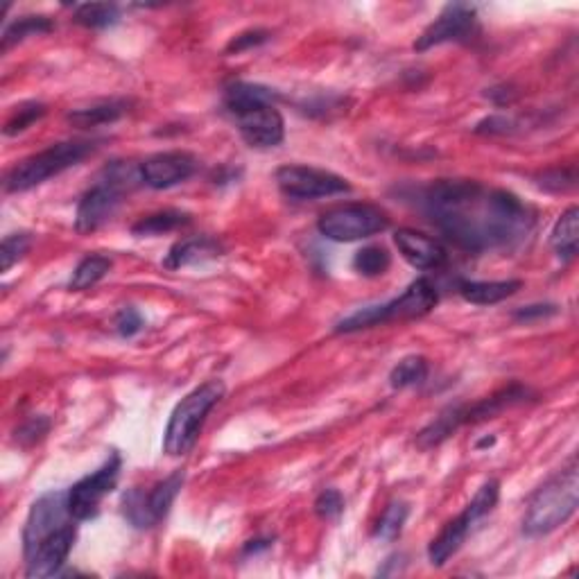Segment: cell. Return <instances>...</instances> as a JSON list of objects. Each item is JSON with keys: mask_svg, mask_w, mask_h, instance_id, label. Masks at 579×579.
Listing matches in <instances>:
<instances>
[{"mask_svg": "<svg viewBox=\"0 0 579 579\" xmlns=\"http://www.w3.org/2000/svg\"><path fill=\"white\" fill-rule=\"evenodd\" d=\"M32 247V236L30 233H12V236H5L3 247H0V258H3V272H10L12 267L25 258V254L30 252Z\"/></svg>", "mask_w": 579, "mask_h": 579, "instance_id": "obj_32", "label": "cell"}, {"mask_svg": "<svg viewBox=\"0 0 579 579\" xmlns=\"http://www.w3.org/2000/svg\"><path fill=\"white\" fill-rule=\"evenodd\" d=\"M186 482L184 471L170 473L166 480H161L150 491L132 489L123 498V514L129 523L138 530H150L159 525L168 516L172 503H175L181 487Z\"/></svg>", "mask_w": 579, "mask_h": 579, "instance_id": "obj_10", "label": "cell"}, {"mask_svg": "<svg viewBox=\"0 0 579 579\" xmlns=\"http://www.w3.org/2000/svg\"><path fill=\"white\" fill-rule=\"evenodd\" d=\"M475 25H478V12H475V7L464 3L446 5L442 14L414 41V50H417V53H426V50L442 46V43L471 39Z\"/></svg>", "mask_w": 579, "mask_h": 579, "instance_id": "obj_14", "label": "cell"}, {"mask_svg": "<svg viewBox=\"0 0 579 579\" xmlns=\"http://www.w3.org/2000/svg\"><path fill=\"white\" fill-rule=\"evenodd\" d=\"M114 326H116V333L120 337H134L136 333L143 331V315L138 313L134 306H125L118 310V315L114 319Z\"/></svg>", "mask_w": 579, "mask_h": 579, "instance_id": "obj_36", "label": "cell"}, {"mask_svg": "<svg viewBox=\"0 0 579 579\" xmlns=\"http://www.w3.org/2000/svg\"><path fill=\"white\" fill-rule=\"evenodd\" d=\"M514 127H516L514 118H509V116H489V118L480 120V123L475 125V134H489V136L512 134Z\"/></svg>", "mask_w": 579, "mask_h": 579, "instance_id": "obj_38", "label": "cell"}, {"mask_svg": "<svg viewBox=\"0 0 579 579\" xmlns=\"http://www.w3.org/2000/svg\"><path fill=\"white\" fill-rule=\"evenodd\" d=\"M222 254V243L211 236L184 238L170 247L168 256L163 258V267H166V270H181V267L211 261V258H218Z\"/></svg>", "mask_w": 579, "mask_h": 579, "instance_id": "obj_18", "label": "cell"}, {"mask_svg": "<svg viewBox=\"0 0 579 579\" xmlns=\"http://www.w3.org/2000/svg\"><path fill=\"white\" fill-rule=\"evenodd\" d=\"M95 150H98V145L93 141H64L50 145V148L16 163L7 172L3 181L5 193H25L34 186H41L43 181L62 175L64 170L80 166Z\"/></svg>", "mask_w": 579, "mask_h": 579, "instance_id": "obj_6", "label": "cell"}, {"mask_svg": "<svg viewBox=\"0 0 579 579\" xmlns=\"http://www.w3.org/2000/svg\"><path fill=\"white\" fill-rule=\"evenodd\" d=\"M197 159L190 152L184 150H172V152H159L152 154L150 159H145L138 166V175L145 186L154 190H166L177 184H184L186 179L195 175Z\"/></svg>", "mask_w": 579, "mask_h": 579, "instance_id": "obj_15", "label": "cell"}, {"mask_svg": "<svg viewBox=\"0 0 579 579\" xmlns=\"http://www.w3.org/2000/svg\"><path fill=\"white\" fill-rule=\"evenodd\" d=\"M392 265V254L387 252L385 247L380 245H369L362 247L360 252L353 256V270L360 276H367V279H374V276L385 274Z\"/></svg>", "mask_w": 579, "mask_h": 579, "instance_id": "obj_29", "label": "cell"}, {"mask_svg": "<svg viewBox=\"0 0 579 579\" xmlns=\"http://www.w3.org/2000/svg\"><path fill=\"white\" fill-rule=\"evenodd\" d=\"M111 258L107 256H100V254H93V256H86L82 258L77 267L73 270L71 276V283H68V288L80 292V290H89L93 288L95 283H100L111 270Z\"/></svg>", "mask_w": 579, "mask_h": 579, "instance_id": "obj_27", "label": "cell"}, {"mask_svg": "<svg viewBox=\"0 0 579 579\" xmlns=\"http://www.w3.org/2000/svg\"><path fill=\"white\" fill-rule=\"evenodd\" d=\"M46 111L48 109H46V105H43V102H25V105L16 107L12 118L7 120L5 127H3L5 136H16V134L25 132V129L32 127L34 123H37V120L46 116Z\"/></svg>", "mask_w": 579, "mask_h": 579, "instance_id": "obj_31", "label": "cell"}, {"mask_svg": "<svg viewBox=\"0 0 579 579\" xmlns=\"http://www.w3.org/2000/svg\"><path fill=\"white\" fill-rule=\"evenodd\" d=\"M267 39H270V32H267V30H247L243 34H238V37H233L229 41V46L224 48V53H227V55L245 53V50L263 46Z\"/></svg>", "mask_w": 579, "mask_h": 579, "instance_id": "obj_37", "label": "cell"}, {"mask_svg": "<svg viewBox=\"0 0 579 579\" xmlns=\"http://www.w3.org/2000/svg\"><path fill=\"white\" fill-rule=\"evenodd\" d=\"M410 516V507L408 503H403V500H394L385 507L383 516L378 518V525H376V539L380 541H394L399 539V534L403 532V525L408 521Z\"/></svg>", "mask_w": 579, "mask_h": 579, "instance_id": "obj_30", "label": "cell"}, {"mask_svg": "<svg viewBox=\"0 0 579 579\" xmlns=\"http://www.w3.org/2000/svg\"><path fill=\"white\" fill-rule=\"evenodd\" d=\"M394 245L399 254L417 270H439L448 261L446 247L437 238L426 236L417 229H399L394 233Z\"/></svg>", "mask_w": 579, "mask_h": 579, "instance_id": "obj_17", "label": "cell"}, {"mask_svg": "<svg viewBox=\"0 0 579 579\" xmlns=\"http://www.w3.org/2000/svg\"><path fill=\"white\" fill-rule=\"evenodd\" d=\"M55 30V21L48 16H21L12 21L3 32V50H10L16 43L25 41L28 37H39Z\"/></svg>", "mask_w": 579, "mask_h": 579, "instance_id": "obj_26", "label": "cell"}, {"mask_svg": "<svg viewBox=\"0 0 579 579\" xmlns=\"http://www.w3.org/2000/svg\"><path fill=\"white\" fill-rule=\"evenodd\" d=\"M71 518L68 491H48V494L34 500L23 527V557L28 559L50 534H55L66 523H71Z\"/></svg>", "mask_w": 579, "mask_h": 579, "instance_id": "obj_12", "label": "cell"}, {"mask_svg": "<svg viewBox=\"0 0 579 579\" xmlns=\"http://www.w3.org/2000/svg\"><path fill=\"white\" fill-rule=\"evenodd\" d=\"M73 21L89 30H105L120 21V7L114 3H84L77 5Z\"/></svg>", "mask_w": 579, "mask_h": 579, "instance_id": "obj_25", "label": "cell"}, {"mask_svg": "<svg viewBox=\"0 0 579 579\" xmlns=\"http://www.w3.org/2000/svg\"><path fill=\"white\" fill-rule=\"evenodd\" d=\"M141 179L138 170L134 172L125 163H111L105 170V177L98 179L77 202L75 211V231L77 233H93L102 224L111 220V215L118 211L120 202L127 188H132L134 179Z\"/></svg>", "mask_w": 579, "mask_h": 579, "instance_id": "obj_7", "label": "cell"}, {"mask_svg": "<svg viewBox=\"0 0 579 579\" xmlns=\"http://www.w3.org/2000/svg\"><path fill=\"white\" fill-rule=\"evenodd\" d=\"M579 505V469L570 460L548 482L534 491L523 516V534L530 539L546 537L557 527L566 525Z\"/></svg>", "mask_w": 579, "mask_h": 579, "instance_id": "obj_3", "label": "cell"}, {"mask_svg": "<svg viewBox=\"0 0 579 579\" xmlns=\"http://www.w3.org/2000/svg\"><path fill=\"white\" fill-rule=\"evenodd\" d=\"M498 498H500V482L487 480L485 485L478 489V494L473 496L471 503L466 505L464 512L457 518H453V521H448L442 527V532L430 541V546H428L430 564L435 568L446 566V561L453 555H457L460 548L464 546V541L471 534L473 525L482 521L487 514L494 512V507L498 505Z\"/></svg>", "mask_w": 579, "mask_h": 579, "instance_id": "obj_8", "label": "cell"}, {"mask_svg": "<svg viewBox=\"0 0 579 579\" xmlns=\"http://www.w3.org/2000/svg\"><path fill=\"white\" fill-rule=\"evenodd\" d=\"M539 186L550 190V193H568L577 186L575 168H555L539 175Z\"/></svg>", "mask_w": 579, "mask_h": 579, "instance_id": "obj_33", "label": "cell"}, {"mask_svg": "<svg viewBox=\"0 0 579 579\" xmlns=\"http://www.w3.org/2000/svg\"><path fill=\"white\" fill-rule=\"evenodd\" d=\"M494 444H496V437L491 435V437L480 439V442H475V448H489V446H494Z\"/></svg>", "mask_w": 579, "mask_h": 579, "instance_id": "obj_42", "label": "cell"}, {"mask_svg": "<svg viewBox=\"0 0 579 579\" xmlns=\"http://www.w3.org/2000/svg\"><path fill=\"white\" fill-rule=\"evenodd\" d=\"M428 371H430V367H428L426 358L408 356L392 369L390 385L394 387V390H408V387H417L421 383H426Z\"/></svg>", "mask_w": 579, "mask_h": 579, "instance_id": "obj_28", "label": "cell"}, {"mask_svg": "<svg viewBox=\"0 0 579 579\" xmlns=\"http://www.w3.org/2000/svg\"><path fill=\"white\" fill-rule=\"evenodd\" d=\"M550 243L555 247L557 256L564 263H570L577 256V243H579V209L570 206L561 218L555 222L550 233Z\"/></svg>", "mask_w": 579, "mask_h": 579, "instance_id": "obj_23", "label": "cell"}, {"mask_svg": "<svg viewBox=\"0 0 579 579\" xmlns=\"http://www.w3.org/2000/svg\"><path fill=\"white\" fill-rule=\"evenodd\" d=\"M276 98V91L252 82H233L224 89V107L236 118L240 136L252 148L270 150L283 143L285 123L274 105Z\"/></svg>", "mask_w": 579, "mask_h": 579, "instance_id": "obj_2", "label": "cell"}, {"mask_svg": "<svg viewBox=\"0 0 579 579\" xmlns=\"http://www.w3.org/2000/svg\"><path fill=\"white\" fill-rule=\"evenodd\" d=\"M120 466H123V457L118 451H111L107 462L98 471L86 475L68 489V509H71L75 521H89V518L98 516L102 500L118 485Z\"/></svg>", "mask_w": 579, "mask_h": 579, "instance_id": "obj_11", "label": "cell"}, {"mask_svg": "<svg viewBox=\"0 0 579 579\" xmlns=\"http://www.w3.org/2000/svg\"><path fill=\"white\" fill-rule=\"evenodd\" d=\"M224 394H227V387L222 380H206L193 392H188L170 414L166 432H163V453L179 457L193 451L202 435L206 417L224 399Z\"/></svg>", "mask_w": 579, "mask_h": 579, "instance_id": "obj_4", "label": "cell"}, {"mask_svg": "<svg viewBox=\"0 0 579 579\" xmlns=\"http://www.w3.org/2000/svg\"><path fill=\"white\" fill-rule=\"evenodd\" d=\"M272 541H274V539H254V541H247L245 548H243V555H245V557H252V555H258V552H263V550H270V548H272Z\"/></svg>", "mask_w": 579, "mask_h": 579, "instance_id": "obj_41", "label": "cell"}, {"mask_svg": "<svg viewBox=\"0 0 579 579\" xmlns=\"http://www.w3.org/2000/svg\"><path fill=\"white\" fill-rule=\"evenodd\" d=\"M190 224V213L186 211H177V209H168V211H159V213H152V215H145V218L138 220L132 233L138 238H145V236H161V233H168V231H177L181 227H186Z\"/></svg>", "mask_w": 579, "mask_h": 579, "instance_id": "obj_24", "label": "cell"}, {"mask_svg": "<svg viewBox=\"0 0 579 579\" xmlns=\"http://www.w3.org/2000/svg\"><path fill=\"white\" fill-rule=\"evenodd\" d=\"M527 396H530V390L523 385H509L503 387V390H498L496 394L487 396V399H482L473 405H466L464 410V417L466 423H480V421H487V419H494L498 417L500 412H505L507 408H514L518 403H525Z\"/></svg>", "mask_w": 579, "mask_h": 579, "instance_id": "obj_19", "label": "cell"}, {"mask_svg": "<svg viewBox=\"0 0 579 579\" xmlns=\"http://www.w3.org/2000/svg\"><path fill=\"white\" fill-rule=\"evenodd\" d=\"M559 308L555 304H532V306H523L514 310V319L516 322H534V319H543L550 315H557Z\"/></svg>", "mask_w": 579, "mask_h": 579, "instance_id": "obj_39", "label": "cell"}, {"mask_svg": "<svg viewBox=\"0 0 579 579\" xmlns=\"http://www.w3.org/2000/svg\"><path fill=\"white\" fill-rule=\"evenodd\" d=\"M421 209L446 240L466 252L509 247L534 227V213L514 193L473 179H439L421 193Z\"/></svg>", "mask_w": 579, "mask_h": 579, "instance_id": "obj_1", "label": "cell"}, {"mask_svg": "<svg viewBox=\"0 0 579 579\" xmlns=\"http://www.w3.org/2000/svg\"><path fill=\"white\" fill-rule=\"evenodd\" d=\"M437 304H439L437 285L432 283L428 276H421V279L408 285V290H405L401 297L387 301V304L360 308L353 315L344 317L342 322H337L335 333H356L365 331V328H374L378 324L396 322V319L423 317L432 313Z\"/></svg>", "mask_w": 579, "mask_h": 579, "instance_id": "obj_5", "label": "cell"}, {"mask_svg": "<svg viewBox=\"0 0 579 579\" xmlns=\"http://www.w3.org/2000/svg\"><path fill=\"white\" fill-rule=\"evenodd\" d=\"M75 541H77V525H73L71 521L66 523L62 530L50 534V537L43 541L28 559H25V575L30 579L59 575V570H62L68 561V555L73 552Z\"/></svg>", "mask_w": 579, "mask_h": 579, "instance_id": "obj_16", "label": "cell"}, {"mask_svg": "<svg viewBox=\"0 0 579 579\" xmlns=\"http://www.w3.org/2000/svg\"><path fill=\"white\" fill-rule=\"evenodd\" d=\"M317 229L333 243H356L390 229V215L374 204H342L319 215Z\"/></svg>", "mask_w": 579, "mask_h": 579, "instance_id": "obj_9", "label": "cell"}, {"mask_svg": "<svg viewBox=\"0 0 579 579\" xmlns=\"http://www.w3.org/2000/svg\"><path fill=\"white\" fill-rule=\"evenodd\" d=\"M487 98L494 102L498 107H505V105H512V102L518 98V93L512 89V86H494V89L487 91Z\"/></svg>", "mask_w": 579, "mask_h": 579, "instance_id": "obj_40", "label": "cell"}, {"mask_svg": "<svg viewBox=\"0 0 579 579\" xmlns=\"http://www.w3.org/2000/svg\"><path fill=\"white\" fill-rule=\"evenodd\" d=\"M129 107H132V102L129 100H105V102H98V105H91V107H82V109H73L66 114V120L71 123L73 127H80V129H91V127H100V125H111L116 123V120L123 118Z\"/></svg>", "mask_w": 579, "mask_h": 579, "instance_id": "obj_21", "label": "cell"}, {"mask_svg": "<svg viewBox=\"0 0 579 579\" xmlns=\"http://www.w3.org/2000/svg\"><path fill=\"white\" fill-rule=\"evenodd\" d=\"M523 288V281L509 279V281H460L457 292H460L464 301L475 306H494L514 297L518 290Z\"/></svg>", "mask_w": 579, "mask_h": 579, "instance_id": "obj_20", "label": "cell"}, {"mask_svg": "<svg viewBox=\"0 0 579 579\" xmlns=\"http://www.w3.org/2000/svg\"><path fill=\"white\" fill-rule=\"evenodd\" d=\"M464 410H466V405H462V403L448 405L446 410L439 412L437 417L432 419L428 426L419 432L417 444L421 448H435L439 444H444L446 439L451 437L457 428L464 426V423H466Z\"/></svg>", "mask_w": 579, "mask_h": 579, "instance_id": "obj_22", "label": "cell"}, {"mask_svg": "<svg viewBox=\"0 0 579 579\" xmlns=\"http://www.w3.org/2000/svg\"><path fill=\"white\" fill-rule=\"evenodd\" d=\"M344 512V498L337 489H324L315 500V514L322 521H335Z\"/></svg>", "mask_w": 579, "mask_h": 579, "instance_id": "obj_35", "label": "cell"}, {"mask_svg": "<svg viewBox=\"0 0 579 579\" xmlns=\"http://www.w3.org/2000/svg\"><path fill=\"white\" fill-rule=\"evenodd\" d=\"M274 179L281 193L292 197V200H319V197L351 193V184L347 179L319 168L281 166L276 170Z\"/></svg>", "mask_w": 579, "mask_h": 579, "instance_id": "obj_13", "label": "cell"}, {"mask_svg": "<svg viewBox=\"0 0 579 579\" xmlns=\"http://www.w3.org/2000/svg\"><path fill=\"white\" fill-rule=\"evenodd\" d=\"M48 430H50V419L43 417V414H34V417L25 421L21 428H16V442H19L21 446H34L48 435Z\"/></svg>", "mask_w": 579, "mask_h": 579, "instance_id": "obj_34", "label": "cell"}]
</instances>
